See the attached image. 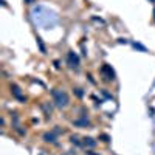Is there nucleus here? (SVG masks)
I'll return each mask as SVG.
<instances>
[{
  "mask_svg": "<svg viewBox=\"0 0 155 155\" xmlns=\"http://www.w3.org/2000/svg\"><path fill=\"white\" fill-rule=\"evenodd\" d=\"M68 61H70V64H71V67H78V57L73 53H68Z\"/></svg>",
  "mask_w": 155,
  "mask_h": 155,
  "instance_id": "nucleus-2",
  "label": "nucleus"
},
{
  "mask_svg": "<svg viewBox=\"0 0 155 155\" xmlns=\"http://www.w3.org/2000/svg\"><path fill=\"white\" fill-rule=\"evenodd\" d=\"M44 138H45V141H54V135L53 133H45Z\"/></svg>",
  "mask_w": 155,
  "mask_h": 155,
  "instance_id": "nucleus-3",
  "label": "nucleus"
},
{
  "mask_svg": "<svg viewBox=\"0 0 155 155\" xmlns=\"http://www.w3.org/2000/svg\"><path fill=\"white\" fill-rule=\"evenodd\" d=\"M53 98H54L56 105H59V107H65V105L68 104V96H67V93H65V92L54 90V92H53Z\"/></svg>",
  "mask_w": 155,
  "mask_h": 155,
  "instance_id": "nucleus-1",
  "label": "nucleus"
}]
</instances>
